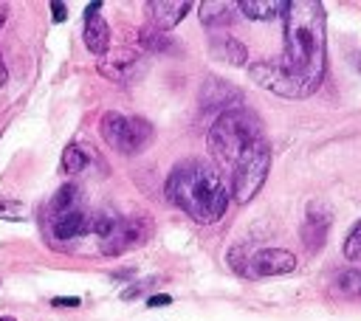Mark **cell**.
Returning <instances> with one entry per match:
<instances>
[{
    "instance_id": "obj_11",
    "label": "cell",
    "mask_w": 361,
    "mask_h": 321,
    "mask_svg": "<svg viewBox=\"0 0 361 321\" xmlns=\"http://www.w3.org/2000/svg\"><path fill=\"white\" fill-rule=\"evenodd\" d=\"M99 132L105 138V144L122 155H127V135H130V118L116 113V110H107L102 118H99Z\"/></svg>"
},
{
    "instance_id": "obj_6",
    "label": "cell",
    "mask_w": 361,
    "mask_h": 321,
    "mask_svg": "<svg viewBox=\"0 0 361 321\" xmlns=\"http://www.w3.org/2000/svg\"><path fill=\"white\" fill-rule=\"evenodd\" d=\"M296 271V257L285 248H263L251 257V276H282Z\"/></svg>"
},
{
    "instance_id": "obj_20",
    "label": "cell",
    "mask_w": 361,
    "mask_h": 321,
    "mask_svg": "<svg viewBox=\"0 0 361 321\" xmlns=\"http://www.w3.org/2000/svg\"><path fill=\"white\" fill-rule=\"evenodd\" d=\"M85 164H88V158H85V152H82L79 146H68V149L63 152V172H65V175L82 172Z\"/></svg>"
},
{
    "instance_id": "obj_21",
    "label": "cell",
    "mask_w": 361,
    "mask_h": 321,
    "mask_svg": "<svg viewBox=\"0 0 361 321\" xmlns=\"http://www.w3.org/2000/svg\"><path fill=\"white\" fill-rule=\"evenodd\" d=\"M341 251H344V257H347L350 262H358V259H361V220L350 228V234H347Z\"/></svg>"
},
{
    "instance_id": "obj_13",
    "label": "cell",
    "mask_w": 361,
    "mask_h": 321,
    "mask_svg": "<svg viewBox=\"0 0 361 321\" xmlns=\"http://www.w3.org/2000/svg\"><path fill=\"white\" fill-rule=\"evenodd\" d=\"M212 57L215 60H223L229 65H246L249 62V51L246 46L237 40V37H229V34H218L212 40Z\"/></svg>"
},
{
    "instance_id": "obj_23",
    "label": "cell",
    "mask_w": 361,
    "mask_h": 321,
    "mask_svg": "<svg viewBox=\"0 0 361 321\" xmlns=\"http://www.w3.org/2000/svg\"><path fill=\"white\" fill-rule=\"evenodd\" d=\"M0 217H4V220H20V206L0 198Z\"/></svg>"
},
{
    "instance_id": "obj_28",
    "label": "cell",
    "mask_w": 361,
    "mask_h": 321,
    "mask_svg": "<svg viewBox=\"0 0 361 321\" xmlns=\"http://www.w3.org/2000/svg\"><path fill=\"white\" fill-rule=\"evenodd\" d=\"M9 82V74H6V65H4V57H0V88H6Z\"/></svg>"
},
{
    "instance_id": "obj_16",
    "label": "cell",
    "mask_w": 361,
    "mask_h": 321,
    "mask_svg": "<svg viewBox=\"0 0 361 321\" xmlns=\"http://www.w3.org/2000/svg\"><path fill=\"white\" fill-rule=\"evenodd\" d=\"M85 46L96 57H105L107 54V48H110V29H107V23L102 18L85 20Z\"/></svg>"
},
{
    "instance_id": "obj_9",
    "label": "cell",
    "mask_w": 361,
    "mask_h": 321,
    "mask_svg": "<svg viewBox=\"0 0 361 321\" xmlns=\"http://www.w3.org/2000/svg\"><path fill=\"white\" fill-rule=\"evenodd\" d=\"M330 231V209L322 203H310L308 217L302 223V243L308 251H319L324 245V237Z\"/></svg>"
},
{
    "instance_id": "obj_12",
    "label": "cell",
    "mask_w": 361,
    "mask_h": 321,
    "mask_svg": "<svg viewBox=\"0 0 361 321\" xmlns=\"http://www.w3.org/2000/svg\"><path fill=\"white\" fill-rule=\"evenodd\" d=\"M198 12H201V23L206 29L218 32V29H229L240 9H237V4H232V0H206V4L198 6Z\"/></svg>"
},
{
    "instance_id": "obj_19",
    "label": "cell",
    "mask_w": 361,
    "mask_h": 321,
    "mask_svg": "<svg viewBox=\"0 0 361 321\" xmlns=\"http://www.w3.org/2000/svg\"><path fill=\"white\" fill-rule=\"evenodd\" d=\"M336 287L344 296H361V268H347L336 276Z\"/></svg>"
},
{
    "instance_id": "obj_1",
    "label": "cell",
    "mask_w": 361,
    "mask_h": 321,
    "mask_svg": "<svg viewBox=\"0 0 361 321\" xmlns=\"http://www.w3.org/2000/svg\"><path fill=\"white\" fill-rule=\"evenodd\" d=\"M285 51L280 62L249 65L251 79L285 99H305L324 79V9L316 0H291L282 12Z\"/></svg>"
},
{
    "instance_id": "obj_5",
    "label": "cell",
    "mask_w": 361,
    "mask_h": 321,
    "mask_svg": "<svg viewBox=\"0 0 361 321\" xmlns=\"http://www.w3.org/2000/svg\"><path fill=\"white\" fill-rule=\"evenodd\" d=\"M152 234V220L147 214H136V217H119L116 228L102 240V251L107 257H119L130 248H138L150 240Z\"/></svg>"
},
{
    "instance_id": "obj_7",
    "label": "cell",
    "mask_w": 361,
    "mask_h": 321,
    "mask_svg": "<svg viewBox=\"0 0 361 321\" xmlns=\"http://www.w3.org/2000/svg\"><path fill=\"white\" fill-rule=\"evenodd\" d=\"M150 15V26L158 32H169L175 29L180 20L187 18V12L192 9L190 0H150L144 6Z\"/></svg>"
},
{
    "instance_id": "obj_32",
    "label": "cell",
    "mask_w": 361,
    "mask_h": 321,
    "mask_svg": "<svg viewBox=\"0 0 361 321\" xmlns=\"http://www.w3.org/2000/svg\"><path fill=\"white\" fill-rule=\"evenodd\" d=\"M358 71H361V57H358Z\"/></svg>"
},
{
    "instance_id": "obj_15",
    "label": "cell",
    "mask_w": 361,
    "mask_h": 321,
    "mask_svg": "<svg viewBox=\"0 0 361 321\" xmlns=\"http://www.w3.org/2000/svg\"><path fill=\"white\" fill-rule=\"evenodd\" d=\"M51 228H54V237H57V240H74V237L91 234V217L77 209V212H71V214L54 220Z\"/></svg>"
},
{
    "instance_id": "obj_18",
    "label": "cell",
    "mask_w": 361,
    "mask_h": 321,
    "mask_svg": "<svg viewBox=\"0 0 361 321\" xmlns=\"http://www.w3.org/2000/svg\"><path fill=\"white\" fill-rule=\"evenodd\" d=\"M136 43H138V48H144V51H150V54H164V51H172V40L166 37V32H158V29H152V26L138 29Z\"/></svg>"
},
{
    "instance_id": "obj_24",
    "label": "cell",
    "mask_w": 361,
    "mask_h": 321,
    "mask_svg": "<svg viewBox=\"0 0 361 321\" xmlns=\"http://www.w3.org/2000/svg\"><path fill=\"white\" fill-rule=\"evenodd\" d=\"M51 307L71 310V307H79V299H77V296H54V299H51Z\"/></svg>"
},
{
    "instance_id": "obj_2",
    "label": "cell",
    "mask_w": 361,
    "mask_h": 321,
    "mask_svg": "<svg viewBox=\"0 0 361 321\" xmlns=\"http://www.w3.org/2000/svg\"><path fill=\"white\" fill-rule=\"evenodd\" d=\"M229 189L221 178V170L209 160H184L169 172L166 198L178 209H184L195 223H215L229 209Z\"/></svg>"
},
{
    "instance_id": "obj_25",
    "label": "cell",
    "mask_w": 361,
    "mask_h": 321,
    "mask_svg": "<svg viewBox=\"0 0 361 321\" xmlns=\"http://www.w3.org/2000/svg\"><path fill=\"white\" fill-rule=\"evenodd\" d=\"M51 15H54V23H63L68 18V6L60 4V0H54V4H51Z\"/></svg>"
},
{
    "instance_id": "obj_30",
    "label": "cell",
    "mask_w": 361,
    "mask_h": 321,
    "mask_svg": "<svg viewBox=\"0 0 361 321\" xmlns=\"http://www.w3.org/2000/svg\"><path fill=\"white\" fill-rule=\"evenodd\" d=\"M6 18H9V6H6V4H0V29H4Z\"/></svg>"
},
{
    "instance_id": "obj_29",
    "label": "cell",
    "mask_w": 361,
    "mask_h": 321,
    "mask_svg": "<svg viewBox=\"0 0 361 321\" xmlns=\"http://www.w3.org/2000/svg\"><path fill=\"white\" fill-rule=\"evenodd\" d=\"M136 296H141V287L136 285V287H127L124 293H122V299H136Z\"/></svg>"
},
{
    "instance_id": "obj_8",
    "label": "cell",
    "mask_w": 361,
    "mask_h": 321,
    "mask_svg": "<svg viewBox=\"0 0 361 321\" xmlns=\"http://www.w3.org/2000/svg\"><path fill=\"white\" fill-rule=\"evenodd\" d=\"M240 102H243V93L237 88H232L229 82H223V79L209 76L204 82V88H201V107L204 110H223L226 113V110L240 107Z\"/></svg>"
},
{
    "instance_id": "obj_26",
    "label": "cell",
    "mask_w": 361,
    "mask_h": 321,
    "mask_svg": "<svg viewBox=\"0 0 361 321\" xmlns=\"http://www.w3.org/2000/svg\"><path fill=\"white\" fill-rule=\"evenodd\" d=\"M172 301V296H166V293H158V296H150V307H164V304H169Z\"/></svg>"
},
{
    "instance_id": "obj_31",
    "label": "cell",
    "mask_w": 361,
    "mask_h": 321,
    "mask_svg": "<svg viewBox=\"0 0 361 321\" xmlns=\"http://www.w3.org/2000/svg\"><path fill=\"white\" fill-rule=\"evenodd\" d=\"M0 321H18V318H12V315H0Z\"/></svg>"
},
{
    "instance_id": "obj_4",
    "label": "cell",
    "mask_w": 361,
    "mask_h": 321,
    "mask_svg": "<svg viewBox=\"0 0 361 321\" xmlns=\"http://www.w3.org/2000/svg\"><path fill=\"white\" fill-rule=\"evenodd\" d=\"M271 170V146L265 138L254 141L232 170V195L237 203H249L265 184Z\"/></svg>"
},
{
    "instance_id": "obj_17",
    "label": "cell",
    "mask_w": 361,
    "mask_h": 321,
    "mask_svg": "<svg viewBox=\"0 0 361 321\" xmlns=\"http://www.w3.org/2000/svg\"><path fill=\"white\" fill-rule=\"evenodd\" d=\"M77 200H79V189H77L74 184L63 186V189L51 198V203H48V220L54 223V220H60V217L77 212Z\"/></svg>"
},
{
    "instance_id": "obj_27",
    "label": "cell",
    "mask_w": 361,
    "mask_h": 321,
    "mask_svg": "<svg viewBox=\"0 0 361 321\" xmlns=\"http://www.w3.org/2000/svg\"><path fill=\"white\" fill-rule=\"evenodd\" d=\"M99 9H102V4H91V6L85 9V20H93V18H99Z\"/></svg>"
},
{
    "instance_id": "obj_10",
    "label": "cell",
    "mask_w": 361,
    "mask_h": 321,
    "mask_svg": "<svg viewBox=\"0 0 361 321\" xmlns=\"http://www.w3.org/2000/svg\"><path fill=\"white\" fill-rule=\"evenodd\" d=\"M136 65H138V54L122 48V51H113V54H107V57L99 60V74L105 79L122 85V82H127L136 74Z\"/></svg>"
},
{
    "instance_id": "obj_22",
    "label": "cell",
    "mask_w": 361,
    "mask_h": 321,
    "mask_svg": "<svg viewBox=\"0 0 361 321\" xmlns=\"http://www.w3.org/2000/svg\"><path fill=\"white\" fill-rule=\"evenodd\" d=\"M116 223H119V217L116 214H96V217H91V231L96 234V237H107L113 228H116Z\"/></svg>"
},
{
    "instance_id": "obj_3",
    "label": "cell",
    "mask_w": 361,
    "mask_h": 321,
    "mask_svg": "<svg viewBox=\"0 0 361 321\" xmlns=\"http://www.w3.org/2000/svg\"><path fill=\"white\" fill-rule=\"evenodd\" d=\"M263 138V124L260 118L246 110V107H235L226 110L215 118V124L209 127V152L215 155V160L226 170H235V164L240 160V155Z\"/></svg>"
},
{
    "instance_id": "obj_14",
    "label": "cell",
    "mask_w": 361,
    "mask_h": 321,
    "mask_svg": "<svg viewBox=\"0 0 361 321\" xmlns=\"http://www.w3.org/2000/svg\"><path fill=\"white\" fill-rule=\"evenodd\" d=\"M285 0H240L237 9L249 18V20H274L282 18L285 12Z\"/></svg>"
}]
</instances>
